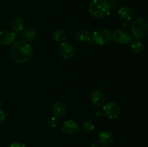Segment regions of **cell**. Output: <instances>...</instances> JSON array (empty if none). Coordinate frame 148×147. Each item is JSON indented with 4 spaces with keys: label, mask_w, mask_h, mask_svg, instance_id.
I'll return each instance as SVG.
<instances>
[{
    "label": "cell",
    "mask_w": 148,
    "mask_h": 147,
    "mask_svg": "<svg viewBox=\"0 0 148 147\" xmlns=\"http://www.w3.org/2000/svg\"><path fill=\"white\" fill-rule=\"evenodd\" d=\"M10 55L13 61L17 64H25L31 60L33 52L32 47L25 40H17L12 46Z\"/></svg>",
    "instance_id": "obj_1"
},
{
    "label": "cell",
    "mask_w": 148,
    "mask_h": 147,
    "mask_svg": "<svg viewBox=\"0 0 148 147\" xmlns=\"http://www.w3.org/2000/svg\"><path fill=\"white\" fill-rule=\"evenodd\" d=\"M52 37H53V40L56 42H58V43H63L66 39V33H64V31H63L62 30H60V29H56V30H55L53 32Z\"/></svg>",
    "instance_id": "obj_18"
},
{
    "label": "cell",
    "mask_w": 148,
    "mask_h": 147,
    "mask_svg": "<svg viewBox=\"0 0 148 147\" xmlns=\"http://www.w3.org/2000/svg\"><path fill=\"white\" fill-rule=\"evenodd\" d=\"M38 35V30L36 27H30L26 29L23 33V37L27 41H33L36 40Z\"/></svg>",
    "instance_id": "obj_14"
},
{
    "label": "cell",
    "mask_w": 148,
    "mask_h": 147,
    "mask_svg": "<svg viewBox=\"0 0 148 147\" xmlns=\"http://www.w3.org/2000/svg\"><path fill=\"white\" fill-rule=\"evenodd\" d=\"M114 140V134L108 131H102L98 136V144L102 147H108L113 144Z\"/></svg>",
    "instance_id": "obj_10"
},
{
    "label": "cell",
    "mask_w": 148,
    "mask_h": 147,
    "mask_svg": "<svg viewBox=\"0 0 148 147\" xmlns=\"http://www.w3.org/2000/svg\"><path fill=\"white\" fill-rule=\"evenodd\" d=\"M25 20L24 19L20 17H15L12 20L11 26L14 32H20L25 27Z\"/></svg>",
    "instance_id": "obj_15"
},
{
    "label": "cell",
    "mask_w": 148,
    "mask_h": 147,
    "mask_svg": "<svg viewBox=\"0 0 148 147\" xmlns=\"http://www.w3.org/2000/svg\"><path fill=\"white\" fill-rule=\"evenodd\" d=\"M90 100L94 106L100 108L105 104V95L101 90H94L90 95Z\"/></svg>",
    "instance_id": "obj_11"
},
{
    "label": "cell",
    "mask_w": 148,
    "mask_h": 147,
    "mask_svg": "<svg viewBox=\"0 0 148 147\" xmlns=\"http://www.w3.org/2000/svg\"><path fill=\"white\" fill-rule=\"evenodd\" d=\"M131 46H130V48H131L132 52L134 54H140L143 53V50H144V46L141 40H134L131 42Z\"/></svg>",
    "instance_id": "obj_17"
},
{
    "label": "cell",
    "mask_w": 148,
    "mask_h": 147,
    "mask_svg": "<svg viewBox=\"0 0 148 147\" xmlns=\"http://www.w3.org/2000/svg\"><path fill=\"white\" fill-rule=\"evenodd\" d=\"M62 131L64 134L70 136L77 135L79 131V125L75 121L72 120H66L62 124Z\"/></svg>",
    "instance_id": "obj_7"
},
{
    "label": "cell",
    "mask_w": 148,
    "mask_h": 147,
    "mask_svg": "<svg viewBox=\"0 0 148 147\" xmlns=\"http://www.w3.org/2000/svg\"><path fill=\"white\" fill-rule=\"evenodd\" d=\"M59 53L64 59H69L74 56L75 48L71 43L63 42L59 47Z\"/></svg>",
    "instance_id": "obj_9"
},
{
    "label": "cell",
    "mask_w": 148,
    "mask_h": 147,
    "mask_svg": "<svg viewBox=\"0 0 148 147\" xmlns=\"http://www.w3.org/2000/svg\"><path fill=\"white\" fill-rule=\"evenodd\" d=\"M9 147H26L24 144L20 143H12L9 146Z\"/></svg>",
    "instance_id": "obj_22"
},
{
    "label": "cell",
    "mask_w": 148,
    "mask_h": 147,
    "mask_svg": "<svg viewBox=\"0 0 148 147\" xmlns=\"http://www.w3.org/2000/svg\"><path fill=\"white\" fill-rule=\"evenodd\" d=\"M75 37L77 40L81 42H89L91 40V34L88 30L79 29L75 33Z\"/></svg>",
    "instance_id": "obj_16"
},
{
    "label": "cell",
    "mask_w": 148,
    "mask_h": 147,
    "mask_svg": "<svg viewBox=\"0 0 148 147\" xmlns=\"http://www.w3.org/2000/svg\"><path fill=\"white\" fill-rule=\"evenodd\" d=\"M118 14L119 17L124 20H131L134 15L132 9L128 5L122 6L119 10Z\"/></svg>",
    "instance_id": "obj_13"
},
{
    "label": "cell",
    "mask_w": 148,
    "mask_h": 147,
    "mask_svg": "<svg viewBox=\"0 0 148 147\" xmlns=\"http://www.w3.org/2000/svg\"><path fill=\"white\" fill-rule=\"evenodd\" d=\"M90 147H98V144H97L96 142L93 141V142L91 143Z\"/></svg>",
    "instance_id": "obj_23"
},
{
    "label": "cell",
    "mask_w": 148,
    "mask_h": 147,
    "mask_svg": "<svg viewBox=\"0 0 148 147\" xmlns=\"http://www.w3.org/2000/svg\"><path fill=\"white\" fill-rule=\"evenodd\" d=\"M6 119V114L3 110L0 109V125L3 124L5 121Z\"/></svg>",
    "instance_id": "obj_21"
},
{
    "label": "cell",
    "mask_w": 148,
    "mask_h": 147,
    "mask_svg": "<svg viewBox=\"0 0 148 147\" xmlns=\"http://www.w3.org/2000/svg\"><path fill=\"white\" fill-rule=\"evenodd\" d=\"M1 105V99H0V106Z\"/></svg>",
    "instance_id": "obj_24"
},
{
    "label": "cell",
    "mask_w": 148,
    "mask_h": 147,
    "mask_svg": "<svg viewBox=\"0 0 148 147\" xmlns=\"http://www.w3.org/2000/svg\"><path fill=\"white\" fill-rule=\"evenodd\" d=\"M82 128L85 131L90 133V132H92V131L95 130V124H94L93 122H91V121L88 120V121H85V122H84L82 124Z\"/></svg>",
    "instance_id": "obj_19"
},
{
    "label": "cell",
    "mask_w": 148,
    "mask_h": 147,
    "mask_svg": "<svg viewBox=\"0 0 148 147\" xmlns=\"http://www.w3.org/2000/svg\"><path fill=\"white\" fill-rule=\"evenodd\" d=\"M16 33L9 30L0 31V45L10 46L15 42Z\"/></svg>",
    "instance_id": "obj_8"
},
{
    "label": "cell",
    "mask_w": 148,
    "mask_h": 147,
    "mask_svg": "<svg viewBox=\"0 0 148 147\" xmlns=\"http://www.w3.org/2000/svg\"><path fill=\"white\" fill-rule=\"evenodd\" d=\"M88 12L96 19H103L111 13V5L105 0H92L88 6Z\"/></svg>",
    "instance_id": "obj_2"
},
{
    "label": "cell",
    "mask_w": 148,
    "mask_h": 147,
    "mask_svg": "<svg viewBox=\"0 0 148 147\" xmlns=\"http://www.w3.org/2000/svg\"><path fill=\"white\" fill-rule=\"evenodd\" d=\"M92 39L97 45L106 46L112 40V33L105 27H101L95 30L92 35Z\"/></svg>",
    "instance_id": "obj_4"
},
{
    "label": "cell",
    "mask_w": 148,
    "mask_h": 147,
    "mask_svg": "<svg viewBox=\"0 0 148 147\" xmlns=\"http://www.w3.org/2000/svg\"><path fill=\"white\" fill-rule=\"evenodd\" d=\"M105 1H108H108H111V0H105Z\"/></svg>",
    "instance_id": "obj_25"
},
{
    "label": "cell",
    "mask_w": 148,
    "mask_h": 147,
    "mask_svg": "<svg viewBox=\"0 0 148 147\" xmlns=\"http://www.w3.org/2000/svg\"><path fill=\"white\" fill-rule=\"evenodd\" d=\"M112 40L120 45H127L131 43L132 37L130 33L121 29H117L112 33Z\"/></svg>",
    "instance_id": "obj_5"
},
{
    "label": "cell",
    "mask_w": 148,
    "mask_h": 147,
    "mask_svg": "<svg viewBox=\"0 0 148 147\" xmlns=\"http://www.w3.org/2000/svg\"><path fill=\"white\" fill-rule=\"evenodd\" d=\"M103 110L104 114L110 119H116L121 114L120 107L116 103L113 102L104 104L103 106Z\"/></svg>",
    "instance_id": "obj_6"
},
{
    "label": "cell",
    "mask_w": 148,
    "mask_h": 147,
    "mask_svg": "<svg viewBox=\"0 0 148 147\" xmlns=\"http://www.w3.org/2000/svg\"><path fill=\"white\" fill-rule=\"evenodd\" d=\"M132 35L136 39L144 38L148 35V20L145 17H139L133 22L131 27Z\"/></svg>",
    "instance_id": "obj_3"
},
{
    "label": "cell",
    "mask_w": 148,
    "mask_h": 147,
    "mask_svg": "<svg viewBox=\"0 0 148 147\" xmlns=\"http://www.w3.org/2000/svg\"><path fill=\"white\" fill-rule=\"evenodd\" d=\"M48 125L51 128H56L58 125H59V120L57 119V118L55 116L51 117L48 120Z\"/></svg>",
    "instance_id": "obj_20"
},
{
    "label": "cell",
    "mask_w": 148,
    "mask_h": 147,
    "mask_svg": "<svg viewBox=\"0 0 148 147\" xmlns=\"http://www.w3.org/2000/svg\"><path fill=\"white\" fill-rule=\"evenodd\" d=\"M52 112L56 118H63L66 113V105L61 101H57L52 107Z\"/></svg>",
    "instance_id": "obj_12"
}]
</instances>
